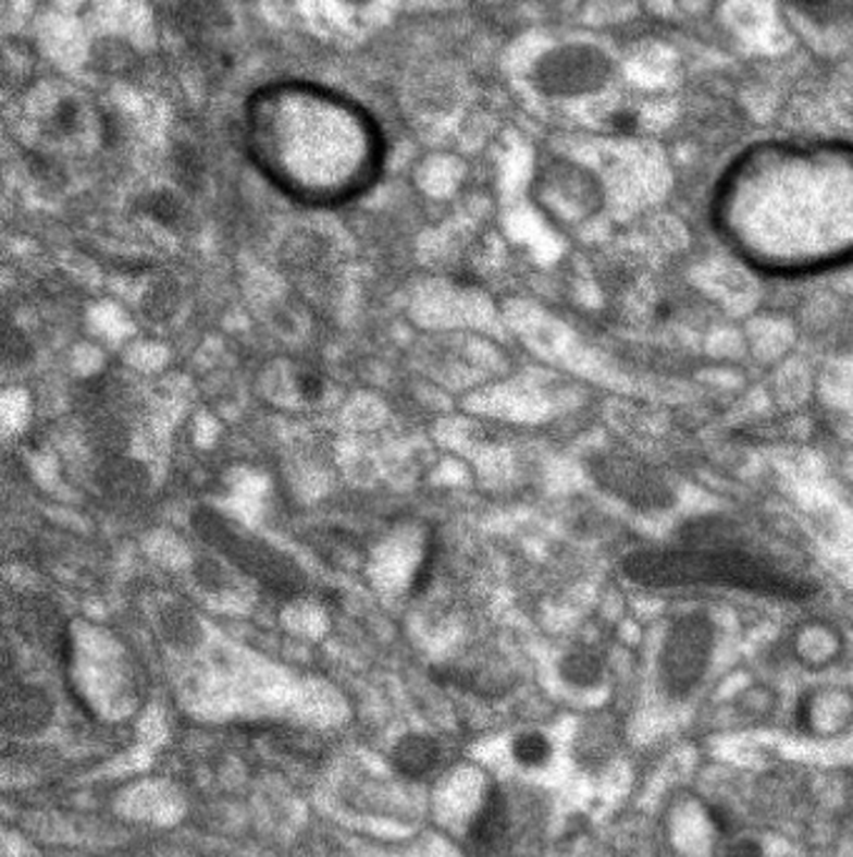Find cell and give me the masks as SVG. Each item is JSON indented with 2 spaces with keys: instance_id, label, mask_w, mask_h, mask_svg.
<instances>
[{
  "instance_id": "obj_1",
  "label": "cell",
  "mask_w": 853,
  "mask_h": 857,
  "mask_svg": "<svg viewBox=\"0 0 853 857\" xmlns=\"http://www.w3.org/2000/svg\"><path fill=\"white\" fill-rule=\"evenodd\" d=\"M724 227L751 261L804 271L853 256V154L768 151L733 173Z\"/></svg>"
},
{
  "instance_id": "obj_2",
  "label": "cell",
  "mask_w": 853,
  "mask_h": 857,
  "mask_svg": "<svg viewBox=\"0 0 853 857\" xmlns=\"http://www.w3.org/2000/svg\"><path fill=\"white\" fill-rule=\"evenodd\" d=\"M250 161L283 194L308 206H338L379 179L383 136L346 96L316 83L283 81L246 103Z\"/></svg>"
},
{
  "instance_id": "obj_3",
  "label": "cell",
  "mask_w": 853,
  "mask_h": 857,
  "mask_svg": "<svg viewBox=\"0 0 853 857\" xmlns=\"http://www.w3.org/2000/svg\"><path fill=\"white\" fill-rule=\"evenodd\" d=\"M33 113L40 119V138L48 144L86 146L90 140H103V115L86 96L75 94L69 86H48L33 96Z\"/></svg>"
},
{
  "instance_id": "obj_4",
  "label": "cell",
  "mask_w": 853,
  "mask_h": 857,
  "mask_svg": "<svg viewBox=\"0 0 853 857\" xmlns=\"http://www.w3.org/2000/svg\"><path fill=\"white\" fill-rule=\"evenodd\" d=\"M508 830V810L506 797L498 787H493L483 800L481 810L475 812V818L468 828V843H471L479 853H491L500 845V840L506 837Z\"/></svg>"
},
{
  "instance_id": "obj_5",
  "label": "cell",
  "mask_w": 853,
  "mask_h": 857,
  "mask_svg": "<svg viewBox=\"0 0 853 857\" xmlns=\"http://www.w3.org/2000/svg\"><path fill=\"white\" fill-rule=\"evenodd\" d=\"M441 757V747L433 737L425 735H408L398 739L396 747L391 752V762L400 775L406 778H423L436 768Z\"/></svg>"
},
{
  "instance_id": "obj_6",
  "label": "cell",
  "mask_w": 853,
  "mask_h": 857,
  "mask_svg": "<svg viewBox=\"0 0 853 857\" xmlns=\"http://www.w3.org/2000/svg\"><path fill=\"white\" fill-rule=\"evenodd\" d=\"M514 757L521 764H526V768H541V764H546L551 757L548 739L539 735V732H526V735L516 737Z\"/></svg>"
},
{
  "instance_id": "obj_7",
  "label": "cell",
  "mask_w": 853,
  "mask_h": 857,
  "mask_svg": "<svg viewBox=\"0 0 853 857\" xmlns=\"http://www.w3.org/2000/svg\"><path fill=\"white\" fill-rule=\"evenodd\" d=\"M296 384H298L300 396H304L306 402H316V399L323 396V379L313 371L300 374V377L296 379Z\"/></svg>"
},
{
  "instance_id": "obj_8",
  "label": "cell",
  "mask_w": 853,
  "mask_h": 857,
  "mask_svg": "<svg viewBox=\"0 0 853 857\" xmlns=\"http://www.w3.org/2000/svg\"><path fill=\"white\" fill-rule=\"evenodd\" d=\"M793 3L804 8V11L811 15H821L824 11H829L833 0H793Z\"/></svg>"
},
{
  "instance_id": "obj_9",
  "label": "cell",
  "mask_w": 853,
  "mask_h": 857,
  "mask_svg": "<svg viewBox=\"0 0 853 857\" xmlns=\"http://www.w3.org/2000/svg\"><path fill=\"white\" fill-rule=\"evenodd\" d=\"M726 857H761V850H758L756 845H751V843H741V845L731 847L729 855H726Z\"/></svg>"
},
{
  "instance_id": "obj_10",
  "label": "cell",
  "mask_w": 853,
  "mask_h": 857,
  "mask_svg": "<svg viewBox=\"0 0 853 857\" xmlns=\"http://www.w3.org/2000/svg\"><path fill=\"white\" fill-rule=\"evenodd\" d=\"M708 815H710V820H714V825H716L718 830H729V820H726V815H724V812H718L716 807H710Z\"/></svg>"
},
{
  "instance_id": "obj_11",
  "label": "cell",
  "mask_w": 853,
  "mask_h": 857,
  "mask_svg": "<svg viewBox=\"0 0 853 857\" xmlns=\"http://www.w3.org/2000/svg\"><path fill=\"white\" fill-rule=\"evenodd\" d=\"M348 3H368V0H348Z\"/></svg>"
}]
</instances>
